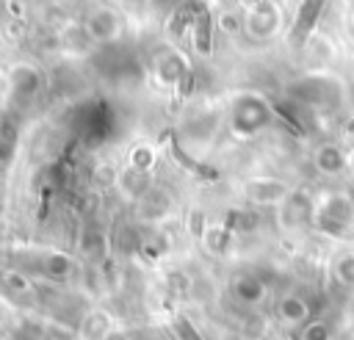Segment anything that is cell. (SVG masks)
Masks as SVG:
<instances>
[{"label":"cell","mask_w":354,"mask_h":340,"mask_svg":"<svg viewBox=\"0 0 354 340\" xmlns=\"http://www.w3.org/2000/svg\"><path fill=\"white\" fill-rule=\"evenodd\" d=\"M277 124V105L257 88H238L224 105V127L241 138H257Z\"/></svg>","instance_id":"obj_1"},{"label":"cell","mask_w":354,"mask_h":340,"mask_svg":"<svg viewBox=\"0 0 354 340\" xmlns=\"http://www.w3.org/2000/svg\"><path fill=\"white\" fill-rule=\"evenodd\" d=\"M310 224L324 238L343 240V235H348V229L354 227V199L346 191H337V188L315 193Z\"/></svg>","instance_id":"obj_2"},{"label":"cell","mask_w":354,"mask_h":340,"mask_svg":"<svg viewBox=\"0 0 354 340\" xmlns=\"http://www.w3.org/2000/svg\"><path fill=\"white\" fill-rule=\"evenodd\" d=\"M282 30V8L274 0H252L241 14V33L249 41L266 44Z\"/></svg>","instance_id":"obj_3"},{"label":"cell","mask_w":354,"mask_h":340,"mask_svg":"<svg viewBox=\"0 0 354 340\" xmlns=\"http://www.w3.org/2000/svg\"><path fill=\"white\" fill-rule=\"evenodd\" d=\"M241 193L254 207H279L293 193V188L282 177H274V174H252V177L243 180Z\"/></svg>","instance_id":"obj_4"},{"label":"cell","mask_w":354,"mask_h":340,"mask_svg":"<svg viewBox=\"0 0 354 340\" xmlns=\"http://www.w3.org/2000/svg\"><path fill=\"white\" fill-rule=\"evenodd\" d=\"M83 30L91 39V44H113L122 39L124 33V19L116 8L111 6H97L86 14L83 19Z\"/></svg>","instance_id":"obj_5"},{"label":"cell","mask_w":354,"mask_h":340,"mask_svg":"<svg viewBox=\"0 0 354 340\" xmlns=\"http://www.w3.org/2000/svg\"><path fill=\"white\" fill-rule=\"evenodd\" d=\"M152 77L158 86L163 88H180L188 77H191V66L185 61L183 53L171 50V47H163L158 55H152Z\"/></svg>","instance_id":"obj_6"},{"label":"cell","mask_w":354,"mask_h":340,"mask_svg":"<svg viewBox=\"0 0 354 340\" xmlns=\"http://www.w3.org/2000/svg\"><path fill=\"white\" fill-rule=\"evenodd\" d=\"M6 83H8V102H30L41 91L44 77L33 64H17L6 75Z\"/></svg>","instance_id":"obj_7"},{"label":"cell","mask_w":354,"mask_h":340,"mask_svg":"<svg viewBox=\"0 0 354 340\" xmlns=\"http://www.w3.org/2000/svg\"><path fill=\"white\" fill-rule=\"evenodd\" d=\"M116 185H119V191H122L127 199L138 202V199H144V196L152 191V171L133 169V166L124 163V169H122L119 177H116Z\"/></svg>","instance_id":"obj_8"},{"label":"cell","mask_w":354,"mask_h":340,"mask_svg":"<svg viewBox=\"0 0 354 340\" xmlns=\"http://www.w3.org/2000/svg\"><path fill=\"white\" fill-rule=\"evenodd\" d=\"M230 293H232L235 301L252 307V304H260L266 299V285L254 274H241V276H235L230 282Z\"/></svg>","instance_id":"obj_9"},{"label":"cell","mask_w":354,"mask_h":340,"mask_svg":"<svg viewBox=\"0 0 354 340\" xmlns=\"http://www.w3.org/2000/svg\"><path fill=\"white\" fill-rule=\"evenodd\" d=\"M274 312L279 315V321H285V323H290V326L307 323V318H310L307 299H304V296H299V293H285V296H279V301H277Z\"/></svg>","instance_id":"obj_10"},{"label":"cell","mask_w":354,"mask_h":340,"mask_svg":"<svg viewBox=\"0 0 354 340\" xmlns=\"http://www.w3.org/2000/svg\"><path fill=\"white\" fill-rule=\"evenodd\" d=\"M315 169L324 174H343L348 169V152H343L337 144H324L315 149Z\"/></svg>","instance_id":"obj_11"},{"label":"cell","mask_w":354,"mask_h":340,"mask_svg":"<svg viewBox=\"0 0 354 340\" xmlns=\"http://www.w3.org/2000/svg\"><path fill=\"white\" fill-rule=\"evenodd\" d=\"M127 166L133 169H144V171H152L158 166V149L147 141H138L127 149Z\"/></svg>","instance_id":"obj_12"},{"label":"cell","mask_w":354,"mask_h":340,"mask_svg":"<svg viewBox=\"0 0 354 340\" xmlns=\"http://www.w3.org/2000/svg\"><path fill=\"white\" fill-rule=\"evenodd\" d=\"M8 102V83H6V75H0V105Z\"/></svg>","instance_id":"obj_13"},{"label":"cell","mask_w":354,"mask_h":340,"mask_svg":"<svg viewBox=\"0 0 354 340\" xmlns=\"http://www.w3.org/2000/svg\"><path fill=\"white\" fill-rule=\"evenodd\" d=\"M348 171H354V149L348 152Z\"/></svg>","instance_id":"obj_14"},{"label":"cell","mask_w":354,"mask_h":340,"mask_svg":"<svg viewBox=\"0 0 354 340\" xmlns=\"http://www.w3.org/2000/svg\"><path fill=\"white\" fill-rule=\"evenodd\" d=\"M351 22H354V17H351Z\"/></svg>","instance_id":"obj_15"}]
</instances>
